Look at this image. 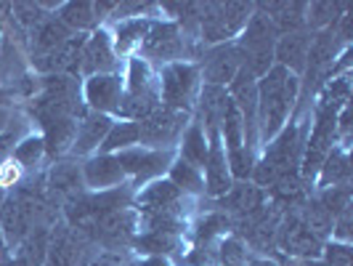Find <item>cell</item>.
Returning <instances> with one entry per match:
<instances>
[{
    "label": "cell",
    "instance_id": "1",
    "mask_svg": "<svg viewBox=\"0 0 353 266\" xmlns=\"http://www.w3.org/2000/svg\"><path fill=\"white\" fill-rule=\"evenodd\" d=\"M298 77L284 67H271L258 83V109H255V123H258V139L265 144L271 142L287 123V115L298 99Z\"/></svg>",
    "mask_w": 353,
    "mask_h": 266
},
{
    "label": "cell",
    "instance_id": "2",
    "mask_svg": "<svg viewBox=\"0 0 353 266\" xmlns=\"http://www.w3.org/2000/svg\"><path fill=\"white\" fill-rule=\"evenodd\" d=\"M234 46H236L239 59H242V70L250 72L252 77H263L274 61L276 30L263 14H252Z\"/></svg>",
    "mask_w": 353,
    "mask_h": 266
},
{
    "label": "cell",
    "instance_id": "3",
    "mask_svg": "<svg viewBox=\"0 0 353 266\" xmlns=\"http://www.w3.org/2000/svg\"><path fill=\"white\" fill-rule=\"evenodd\" d=\"M252 17V6L248 3H205L196 11V27L205 43H226L239 35Z\"/></svg>",
    "mask_w": 353,
    "mask_h": 266
},
{
    "label": "cell",
    "instance_id": "4",
    "mask_svg": "<svg viewBox=\"0 0 353 266\" xmlns=\"http://www.w3.org/2000/svg\"><path fill=\"white\" fill-rule=\"evenodd\" d=\"M199 93V67L189 61L165 64L159 72V104L176 112H189Z\"/></svg>",
    "mask_w": 353,
    "mask_h": 266
},
{
    "label": "cell",
    "instance_id": "5",
    "mask_svg": "<svg viewBox=\"0 0 353 266\" xmlns=\"http://www.w3.org/2000/svg\"><path fill=\"white\" fill-rule=\"evenodd\" d=\"M186 123H189V112H176L159 104L152 115H146L139 123L141 144H146V149H162L170 142H176Z\"/></svg>",
    "mask_w": 353,
    "mask_h": 266
},
{
    "label": "cell",
    "instance_id": "6",
    "mask_svg": "<svg viewBox=\"0 0 353 266\" xmlns=\"http://www.w3.org/2000/svg\"><path fill=\"white\" fill-rule=\"evenodd\" d=\"M37 213V202L30 195H17L8 197L0 208V229H3V237L11 248H19L30 231H32V221H35Z\"/></svg>",
    "mask_w": 353,
    "mask_h": 266
},
{
    "label": "cell",
    "instance_id": "7",
    "mask_svg": "<svg viewBox=\"0 0 353 266\" xmlns=\"http://www.w3.org/2000/svg\"><path fill=\"white\" fill-rule=\"evenodd\" d=\"M141 51L146 59H159L168 64L181 59L186 53V37L181 32L178 21H152L141 43Z\"/></svg>",
    "mask_w": 353,
    "mask_h": 266
},
{
    "label": "cell",
    "instance_id": "8",
    "mask_svg": "<svg viewBox=\"0 0 353 266\" xmlns=\"http://www.w3.org/2000/svg\"><path fill=\"white\" fill-rule=\"evenodd\" d=\"M117 160L123 165L125 176L136 178V181H146V178L162 176L170 165H173V155L168 149H146V146H130L117 152Z\"/></svg>",
    "mask_w": 353,
    "mask_h": 266
},
{
    "label": "cell",
    "instance_id": "9",
    "mask_svg": "<svg viewBox=\"0 0 353 266\" xmlns=\"http://www.w3.org/2000/svg\"><path fill=\"white\" fill-rule=\"evenodd\" d=\"M276 243L287 256H301L305 261H319L324 243L301 221V216H290L282 227L276 229Z\"/></svg>",
    "mask_w": 353,
    "mask_h": 266
},
{
    "label": "cell",
    "instance_id": "10",
    "mask_svg": "<svg viewBox=\"0 0 353 266\" xmlns=\"http://www.w3.org/2000/svg\"><path fill=\"white\" fill-rule=\"evenodd\" d=\"M202 75H205V86H229L236 77V72L242 70V59L234 43H221L212 46L210 51L202 56Z\"/></svg>",
    "mask_w": 353,
    "mask_h": 266
},
{
    "label": "cell",
    "instance_id": "11",
    "mask_svg": "<svg viewBox=\"0 0 353 266\" xmlns=\"http://www.w3.org/2000/svg\"><path fill=\"white\" fill-rule=\"evenodd\" d=\"M125 99V83L120 75H93L85 83V102L93 112L109 115V112H120Z\"/></svg>",
    "mask_w": 353,
    "mask_h": 266
},
{
    "label": "cell",
    "instance_id": "12",
    "mask_svg": "<svg viewBox=\"0 0 353 266\" xmlns=\"http://www.w3.org/2000/svg\"><path fill=\"white\" fill-rule=\"evenodd\" d=\"M234 187L229 173V160L226 149L221 144V133L210 131V149H208V162H205V192L210 197H223Z\"/></svg>",
    "mask_w": 353,
    "mask_h": 266
},
{
    "label": "cell",
    "instance_id": "13",
    "mask_svg": "<svg viewBox=\"0 0 353 266\" xmlns=\"http://www.w3.org/2000/svg\"><path fill=\"white\" fill-rule=\"evenodd\" d=\"M83 48H85V35H72L64 40L59 48H53L46 56H37L35 70L48 72V75H64V72L80 70V59H83Z\"/></svg>",
    "mask_w": 353,
    "mask_h": 266
},
{
    "label": "cell",
    "instance_id": "14",
    "mask_svg": "<svg viewBox=\"0 0 353 266\" xmlns=\"http://www.w3.org/2000/svg\"><path fill=\"white\" fill-rule=\"evenodd\" d=\"M80 67L93 75H112V70L117 67V56L112 48V37L106 30H99L96 35L85 40V48H83V59H80Z\"/></svg>",
    "mask_w": 353,
    "mask_h": 266
},
{
    "label": "cell",
    "instance_id": "15",
    "mask_svg": "<svg viewBox=\"0 0 353 266\" xmlns=\"http://www.w3.org/2000/svg\"><path fill=\"white\" fill-rule=\"evenodd\" d=\"M123 181L125 171L117 155H99V158H90L83 165V184H88L96 192H106V189H112Z\"/></svg>",
    "mask_w": 353,
    "mask_h": 266
},
{
    "label": "cell",
    "instance_id": "16",
    "mask_svg": "<svg viewBox=\"0 0 353 266\" xmlns=\"http://www.w3.org/2000/svg\"><path fill=\"white\" fill-rule=\"evenodd\" d=\"M311 40L314 37L308 35L305 30L282 35L279 43L274 46V59H279V67H284L287 72H303L308 51H311Z\"/></svg>",
    "mask_w": 353,
    "mask_h": 266
},
{
    "label": "cell",
    "instance_id": "17",
    "mask_svg": "<svg viewBox=\"0 0 353 266\" xmlns=\"http://www.w3.org/2000/svg\"><path fill=\"white\" fill-rule=\"evenodd\" d=\"M112 117L109 115H99V112H90L85 115L80 123H77V133H74V142H72V152L77 155H85L93 152L96 146H101L106 139V133L112 131Z\"/></svg>",
    "mask_w": 353,
    "mask_h": 266
},
{
    "label": "cell",
    "instance_id": "18",
    "mask_svg": "<svg viewBox=\"0 0 353 266\" xmlns=\"http://www.w3.org/2000/svg\"><path fill=\"white\" fill-rule=\"evenodd\" d=\"M72 37V30L59 17H46L35 30H32V51L37 56H46L53 48H59L64 40Z\"/></svg>",
    "mask_w": 353,
    "mask_h": 266
},
{
    "label": "cell",
    "instance_id": "19",
    "mask_svg": "<svg viewBox=\"0 0 353 266\" xmlns=\"http://www.w3.org/2000/svg\"><path fill=\"white\" fill-rule=\"evenodd\" d=\"M223 208H229V211L239 213L242 218H248V216L265 208L263 192H261V187H255V184L239 181V184H234L229 192L223 195Z\"/></svg>",
    "mask_w": 353,
    "mask_h": 266
},
{
    "label": "cell",
    "instance_id": "20",
    "mask_svg": "<svg viewBox=\"0 0 353 266\" xmlns=\"http://www.w3.org/2000/svg\"><path fill=\"white\" fill-rule=\"evenodd\" d=\"M149 24H152V21H146V19H141V17L123 19V21L117 24V30H114V37H112L114 56H128V53H133L136 48H141L143 37L149 32Z\"/></svg>",
    "mask_w": 353,
    "mask_h": 266
},
{
    "label": "cell",
    "instance_id": "21",
    "mask_svg": "<svg viewBox=\"0 0 353 266\" xmlns=\"http://www.w3.org/2000/svg\"><path fill=\"white\" fill-rule=\"evenodd\" d=\"M178 197H181V192H178L170 181L162 178V181L149 184L141 195H139V211H141L143 216L162 213V211H168V208H173L178 202Z\"/></svg>",
    "mask_w": 353,
    "mask_h": 266
},
{
    "label": "cell",
    "instance_id": "22",
    "mask_svg": "<svg viewBox=\"0 0 353 266\" xmlns=\"http://www.w3.org/2000/svg\"><path fill=\"white\" fill-rule=\"evenodd\" d=\"M348 181H351L348 155L345 149H332L319 168V184L321 189H327V187H348Z\"/></svg>",
    "mask_w": 353,
    "mask_h": 266
},
{
    "label": "cell",
    "instance_id": "23",
    "mask_svg": "<svg viewBox=\"0 0 353 266\" xmlns=\"http://www.w3.org/2000/svg\"><path fill=\"white\" fill-rule=\"evenodd\" d=\"M208 149H210V144H208V136L202 131V123H192L181 139V160L194 165V168H205Z\"/></svg>",
    "mask_w": 353,
    "mask_h": 266
},
{
    "label": "cell",
    "instance_id": "24",
    "mask_svg": "<svg viewBox=\"0 0 353 266\" xmlns=\"http://www.w3.org/2000/svg\"><path fill=\"white\" fill-rule=\"evenodd\" d=\"M48 187L56 195L74 197L83 187V171L74 162H59V165H53L51 176H48Z\"/></svg>",
    "mask_w": 353,
    "mask_h": 266
},
{
    "label": "cell",
    "instance_id": "25",
    "mask_svg": "<svg viewBox=\"0 0 353 266\" xmlns=\"http://www.w3.org/2000/svg\"><path fill=\"white\" fill-rule=\"evenodd\" d=\"M133 144H141V128L136 120H123V123H114L112 131L106 133L104 144H101V155H112L114 149H130Z\"/></svg>",
    "mask_w": 353,
    "mask_h": 266
},
{
    "label": "cell",
    "instance_id": "26",
    "mask_svg": "<svg viewBox=\"0 0 353 266\" xmlns=\"http://www.w3.org/2000/svg\"><path fill=\"white\" fill-rule=\"evenodd\" d=\"M199 99H202V117H205L208 128H210V131H218V123H221L226 102H229L226 88H221V86H205L202 93H199Z\"/></svg>",
    "mask_w": 353,
    "mask_h": 266
},
{
    "label": "cell",
    "instance_id": "27",
    "mask_svg": "<svg viewBox=\"0 0 353 266\" xmlns=\"http://www.w3.org/2000/svg\"><path fill=\"white\" fill-rule=\"evenodd\" d=\"M59 19L70 30L72 27L74 30H88V27H93L99 21L93 3H64V6H59Z\"/></svg>",
    "mask_w": 353,
    "mask_h": 266
},
{
    "label": "cell",
    "instance_id": "28",
    "mask_svg": "<svg viewBox=\"0 0 353 266\" xmlns=\"http://www.w3.org/2000/svg\"><path fill=\"white\" fill-rule=\"evenodd\" d=\"M178 192H205V178L199 173V168L178 160L176 165H170V178H168Z\"/></svg>",
    "mask_w": 353,
    "mask_h": 266
},
{
    "label": "cell",
    "instance_id": "29",
    "mask_svg": "<svg viewBox=\"0 0 353 266\" xmlns=\"http://www.w3.org/2000/svg\"><path fill=\"white\" fill-rule=\"evenodd\" d=\"M301 221L308 227V229L314 231V234H316L319 240H321V237H327V234H332V224H335V218L327 213V208H324L319 200H311V202L305 205Z\"/></svg>",
    "mask_w": 353,
    "mask_h": 266
},
{
    "label": "cell",
    "instance_id": "30",
    "mask_svg": "<svg viewBox=\"0 0 353 266\" xmlns=\"http://www.w3.org/2000/svg\"><path fill=\"white\" fill-rule=\"evenodd\" d=\"M77 258H80L77 245L70 237H59L46 253V266H77Z\"/></svg>",
    "mask_w": 353,
    "mask_h": 266
},
{
    "label": "cell",
    "instance_id": "31",
    "mask_svg": "<svg viewBox=\"0 0 353 266\" xmlns=\"http://www.w3.org/2000/svg\"><path fill=\"white\" fill-rule=\"evenodd\" d=\"M340 11H345V3H311V6H305V21L311 24V27H330V24H335L337 19L335 14Z\"/></svg>",
    "mask_w": 353,
    "mask_h": 266
},
{
    "label": "cell",
    "instance_id": "32",
    "mask_svg": "<svg viewBox=\"0 0 353 266\" xmlns=\"http://www.w3.org/2000/svg\"><path fill=\"white\" fill-rule=\"evenodd\" d=\"M218 266H248V248L239 237H223L218 248Z\"/></svg>",
    "mask_w": 353,
    "mask_h": 266
},
{
    "label": "cell",
    "instance_id": "33",
    "mask_svg": "<svg viewBox=\"0 0 353 266\" xmlns=\"http://www.w3.org/2000/svg\"><path fill=\"white\" fill-rule=\"evenodd\" d=\"M226 160H229L231 178H236V181H248V178H252V171H255V158H252V149H250V146L231 149Z\"/></svg>",
    "mask_w": 353,
    "mask_h": 266
},
{
    "label": "cell",
    "instance_id": "34",
    "mask_svg": "<svg viewBox=\"0 0 353 266\" xmlns=\"http://www.w3.org/2000/svg\"><path fill=\"white\" fill-rule=\"evenodd\" d=\"M319 202L327 208V213L335 218L343 211L351 208V189L348 187H327L321 195H319Z\"/></svg>",
    "mask_w": 353,
    "mask_h": 266
},
{
    "label": "cell",
    "instance_id": "35",
    "mask_svg": "<svg viewBox=\"0 0 353 266\" xmlns=\"http://www.w3.org/2000/svg\"><path fill=\"white\" fill-rule=\"evenodd\" d=\"M229 216L226 213H210L205 216V221L196 227V240L199 243H210L212 237H221L223 231L229 229Z\"/></svg>",
    "mask_w": 353,
    "mask_h": 266
},
{
    "label": "cell",
    "instance_id": "36",
    "mask_svg": "<svg viewBox=\"0 0 353 266\" xmlns=\"http://www.w3.org/2000/svg\"><path fill=\"white\" fill-rule=\"evenodd\" d=\"M43 152H46V142L40 139V136H32V139H24V142L17 146V152H14V160H17L21 168H30V165H35L40 162L43 158Z\"/></svg>",
    "mask_w": 353,
    "mask_h": 266
},
{
    "label": "cell",
    "instance_id": "37",
    "mask_svg": "<svg viewBox=\"0 0 353 266\" xmlns=\"http://www.w3.org/2000/svg\"><path fill=\"white\" fill-rule=\"evenodd\" d=\"M321 256H324V261H321L324 266H351V248L343 243L327 245L321 250Z\"/></svg>",
    "mask_w": 353,
    "mask_h": 266
},
{
    "label": "cell",
    "instance_id": "38",
    "mask_svg": "<svg viewBox=\"0 0 353 266\" xmlns=\"http://www.w3.org/2000/svg\"><path fill=\"white\" fill-rule=\"evenodd\" d=\"M14 11L19 14V21L27 24V27H37V24L46 19V14H43V11H46L43 3H37V6L35 3H17Z\"/></svg>",
    "mask_w": 353,
    "mask_h": 266
},
{
    "label": "cell",
    "instance_id": "39",
    "mask_svg": "<svg viewBox=\"0 0 353 266\" xmlns=\"http://www.w3.org/2000/svg\"><path fill=\"white\" fill-rule=\"evenodd\" d=\"M19 178H21V165L14 158L3 160V165H0V189L14 187Z\"/></svg>",
    "mask_w": 353,
    "mask_h": 266
},
{
    "label": "cell",
    "instance_id": "40",
    "mask_svg": "<svg viewBox=\"0 0 353 266\" xmlns=\"http://www.w3.org/2000/svg\"><path fill=\"white\" fill-rule=\"evenodd\" d=\"M17 139V133L14 131H6L3 136H0V160H8V152H11V142Z\"/></svg>",
    "mask_w": 353,
    "mask_h": 266
},
{
    "label": "cell",
    "instance_id": "41",
    "mask_svg": "<svg viewBox=\"0 0 353 266\" xmlns=\"http://www.w3.org/2000/svg\"><path fill=\"white\" fill-rule=\"evenodd\" d=\"M141 266H170V264H168V261H165L162 256H154V258H146V261H143Z\"/></svg>",
    "mask_w": 353,
    "mask_h": 266
},
{
    "label": "cell",
    "instance_id": "42",
    "mask_svg": "<svg viewBox=\"0 0 353 266\" xmlns=\"http://www.w3.org/2000/svg\"><path fill=\"white\" fill-rule=\"evenodd\" d=\"M248 266H276L274 261H250Z\"/></svg>",
    "mask_w": 353,
    "mask_h": 266
},
{
    "label": "cell",
    "instance_id": "43",
    "mask_svg": "<svg viewBox=\"0 0 353 266\" xmlns=\"http://www.w3.org/2000/svg\"><path fill=\"white\" fill-rule=\"evenodd\" d=\"M284 266H305V264H301V261H295V258H287V261H284Z\"/></svg>",
    "mask_w": 353,
    "mask_h": 266
}]
</instances>
